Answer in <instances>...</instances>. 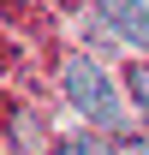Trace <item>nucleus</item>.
<instances>
[{"instance_id":"1","label":"nucleus","mask_w":149,"mask_h":155,"mask_svg":"<svg viewBox=\"0 0 149 155\" xmlns=\"http://www.w3.org/2000/svg\"><path fill=\"white\" fill-rule=\"evenodd\" d=\"M60 84H66V101H72L78 114L90 119V125H108V131H119L125 125V107H119V96H113L108 72L95 66V60H66V72H60Z\"/></svg>"},{"instance_id":"2","label":"nucleus","mask_w":149,"mask_h":155,"mask_svg":"<svg viewBox=\"0 0 149 155\" xmlns=\"http://www.w3.org/2000/svg\"><path fill=\"white\" fill-rule=\"evenodd\" d=\"M95 12H101V24H113L125 42L149 48V0H95Z\"/></svg>"},{"instance_id":"3","label":"nucleus","mask_w":149,"mask_h":155,"mask_svg":"<svg viewBox=\"0 0 149 155\" xmlns=\"http://www.w3.org/2000/svg\"><path fill=\"white\" fill-rule=\"evenodd\" d=\"M131 96H137V114L149 119V66H131Z\"/></svg>"},{"instance_id":"4","label":"nucleus","mask_w":149,"mask_h":155,"mask_svg":"<svg viewBox=\"0 0 149 155\" xmlns=\"http://www.w3.org/2000/svg\"><path fill=\"white\" fill-rule=\"evenodd\" d=\"M72 155H119V149H108V143H90V137H78V149Z\"/></svg>"}]
</instances>
